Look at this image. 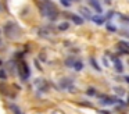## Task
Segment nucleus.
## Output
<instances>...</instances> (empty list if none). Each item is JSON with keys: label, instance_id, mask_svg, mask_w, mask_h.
Wrapping results in <instances>:
<instances>
[{"label": "nucleus", "instance_id": "obj_1", "mask_svg": "<svg viewBox=\"0 0 129 114\" xmlns=\"http://www.w3.org/2000/svg\"><path fill=\"white\" fill-rule=\"evenodd\" d=\"M39 8L43 15L47 17L50 21H54L58 17V10H57L56 4L51 0H42V2H39Z\"/></svg>", "mask_w": 129, "mask_h": 114}, {"label": "nucleus", "instance_id": "obj_2", "mask_svg": "<svg viewBox=\"0 0 129 114\" xmlns=\"http://www.w3.org/2000/svg\"><path fill=\"white\" fill-rule=\"evenodd\" d=\"M18 71H20V77H21V79H22V81H26L29 77H31V70H29V67L26 65L25 63H21Z\"/></svg>", "mask_w": 129, "mask_h": 114}, {"label": "nucleus", "instance_id": "obj_3", "mask_svg": "<svg viewBox=\"0 0 129 114\" xmlns=\"http://www.w3.org/2000/svg\"><path fill=\"white\" fill-rule=\"evenodd\" d=\"M67 17H70V19L75 25H82V24H83V21H85V19L82 18L81 15H78V14H67Z\"/></svg>", "mask_w": 129, "mask_h": 114}, {"label": "nucleus", "instance_id": "obj_4", "mask_svg": "<svg viewBox=\"0 0 129 114\" xmlns=\"http://www.w3.org/2000/svg\"><path fill=\"white\" fill-rule=\"evenodd\" d=\"M89 4L92 6L93 10H94L97 14H101V13H103V8H101L100 0H89Z\"/></svg>", "mask_w": 129, "mask_h": 114}, {"label": "nucleus", "instance_id": "obj_5", "mask_svg": "<svg viewBox=\"0 0 129 114\" xmlns=\"http://www.w3.org/2000/svg\"><path fill=\"white\" fill-rule=\"evenodd\" d=\"M79 13H81V15H82V18L83 19H92V13L89 11V8H86V7H81L79 8Z\"/></svg>", "mask_w": 129, "mask_h": 114}, {"label": "nucleus", "instance_id": "obj_6", "mask_svg": "<svg viewBox=\"0 0 129 114\" xmlns=\"http://www.w3.org/2000/svg\"><path fill=\"white\" fill-rule=\"evenodd\" d=\"M92 21L94 22L96 25H103L104 22L107 21V19H106V17H103V15H100V14H97V15H93V17H92Z\"/></svg>", "mask_w": 129, "mask_h": 114}, {"label": "nucleus", "instance_id": "obj_7", "mask_svg": "<svg viewBox=\"0 0 129 114\" xmlns=\"http://www.w3.org/2000/svg\"><path fill=\"white\" fill-rule=\"evenodd\" d=\"M60 85H61V88H64V89L72 88V79H68V78H64V79H61Z\"/></svg>", "mask_w": 129, "mask_h": 114}, {"label": "nucleus", "instance_id": "obj_8", "mask_svg": "<svg viewBox=\"0 0 129 114\" xmlns=\"http://www.w3.org/2000/svg\"><path fill=\"white\" fill-rule=\"evenodd\" d=\"M114 64H115V70L121 74V72L123 71V65H122V63H121V60L117 57H114Z\"/></svg>", "mask_w": 129, "mask_h": 114}, {"label": "nucleus", "instance_id": "obj_9", "mask_svg": "<svg viewBox=\"0 0 129 114\" xmlns=\"http://www.w3.org/2000/svg\"><path fill=\"white\" fill-rule=\"evenodd\" d=\"M72 68L75 70V71H82V70H83V63H82L81 60H75Z\"/></svg>", "mask_w": 129, "mask_h": 114}, {"label": "nucleus", "instance_id": "obj_10", "mask_svg": "<svg viewBox=\"0 0 129 114\" xmlns=\"http://www.w3.org/2000/svg\"><path fill=\"white\" fill-rule=\"evenodd\" d=\"M68 28H70V24H68V22H67V21H64V22H61V24H60V25H58V31H61V32H62V31H67V29H68Z\"/></svg>", "mask_w": 129, "mask_h": 114}, {"label": "nucleus", "instance_id": "obj_11", "mask_svg": "<svg viewBox=\"0 0 129 114\" xmlns=\"http://www.w3.org/2000/svg\"><path fill=\"white\" fill-rule=\"evenodd\" d=\"M10 108H11V111L14 114H24L22 111H21V108L18 107V106H15V104H11V106H10Z\"/></svg>", "mask_w": 129, "mask_h": 114}, {"label": "nucleus", "instance_id": "obj_12", "mask_svg": "<svg viewBox=\"0 0 129 114\" xmlns=\"http://www.w3.org/2000/svg\"><path fill=\"white\" fill-rule=\"evenodd\" d=\"M90 64H92V67H93V68L96 70V71H101V68H100V67H99L97 61H96V60H94V58H93V57H90Z\"/></svg>", "mask_w": 129, "mask_h": 114}, {"label": "nucleus", "instance_id": "obj_13", "mask_svg": "<svg viewBox=\"0 0 129 114\" xmlns=\"http://www.w3.org/2000/svg\"><path fill=\"white\" fill-rule=\"evenodd\" d=\"M74 63H75V58L74 57H68L67 60H65V65L67 67H74Z\"/></svg>", "mask_w": 129, "mask_h": 114}, {"label": "nucleus", "instance_id": "obj_14", "mask_svg": "<svg viewBox=\"0 0 129 114\" xmlns=\"http://www.w3.org/2000/svg\"><path fill=\"white\" fill-rule=\"evenodd\" d=\"M60 3H61L64 7H70V6L72 4V0H60Z\"/></svg>", "mask_w": 129, "mask_h": 114}, {"label": "nucleus", "instance_id": "obj_15", "mask_svg": "<svg viewBox=\"0 0 129 114\" xmlns=\"http://www.w3.org/2000/svg\"><path fill=\"white\" fill-rule=\"evenodd\" d=\"M86 93L89 95V96H94V95H96V89H94V88H89V89L86 90Z\"/></svg>", "mask_w": 129, "mask_h": 114}, {"label": "nucleus", "instance_id": "obj_16", "mask_svg": "<svg viewBox=\"0 0 129 114\" xmlns=\"http://www.w3.org/2000/svg\"><path fill=\"white\" fill-rule=\"evenodd\" d=\"M0 79H7V74H6V71L4 70H0Z\"/></svg>", "mask_w": 129, "mask_h": 114}, {"label": "nucleus", "instance_id": "obj_17", "mask_svg": "<svg viewBox=\"0 0 129 114\" xmlns=\"http://www.w3.org/2000/svg\"><path fill=\"white\" fill-rule=\"evenodd\" d=\"M107 29H108L110 32H117V28H115L114 25H111V24H107Z\"/></svg>", "mask_w": 129, "mask_h": 114}, {"label": "nucleus", "instance_id": "obj_18", "mask_svg": "<svg viewBox=\"0 0 129 114\" xmlns=\"http://www.w3.org/2000/svg\"><path fill=\"white\" fill-rule=\"evenodd\" d=\"M114 90H115V93L119 95V96H122V95H123V90L121 88H114Z\"/></svg>", "mask_w": 129, "mask_h": 114}, {"label": "nucleus", "instance_id": "obj_19", "mask_svg": "<svg viewBox=\"0 0 129 114\" xmlns=\"http://www.w3.org/2000/svg\"><path fill=\"white\" fill-rule=\"evenodd\" d=\"M121 35L126 36V38H129V32H126V31H123V32H121Z\"/></svg>", "mask_w": 129, "mask_h": 114}, {"label": "nucleus", "instance_id": "obj_20", "mask_svg": "<svg viewBox=\"0 0 129 114\" xmlns=\"http://www.w3.org/2000/svg\"><path fill=\"white\" fill-rule=\"evenodd\" d=\"M103 2L106 3L107 6H110V4H111V3H112V0H103Z\"/></svg>", "mask_w": 129, "mask_h": 114}, {"label": "nucleus", "instance_id": "obj_21", "mask_svg": "<svg viewBox=\"0 0 129 114\" xmlns=\"http://www.w3.org/2000/svg\"><path fill=\"white\" fill-rule=\"evenodd\" d=\"M125 81H126V82L129 83V75H128V77H125Z\"/></svg>", "mask_w": 129, "mask_h": 114}, {"label": "nucleus", "instance_id": "obj_22", "mask_svg": "<svg viewBox=\"0 0 129 114\" xmlns=\"http://www.w3.org/2000/svg\"><path fill=\"white\" fill-rule=\"evenodd\" d=\"M72 2H81V0H72Z\"/></svg>", "mask_w": 129, "mask_h": 114}]
</instances>
